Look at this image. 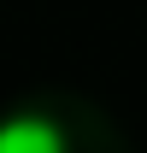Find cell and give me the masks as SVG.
I'll list each match as a JSON object with an SVG mask.
<instances>
[{
	"instance_id": "cell-1",
	"label": "cell",
	"mask_w": 147,
	"mask_h": 153,
	"mask_svg": "<svg viewBox=\"0 0 147 153\" xmlns=\"http://www.w3.org/2000/svg\"><path fill=\"white\" fill-rule=\"evenodd\" d=\"M0 153H71V135L53 112L18 106V112L0 118Z\"/></svg>"
}]
</instances>
